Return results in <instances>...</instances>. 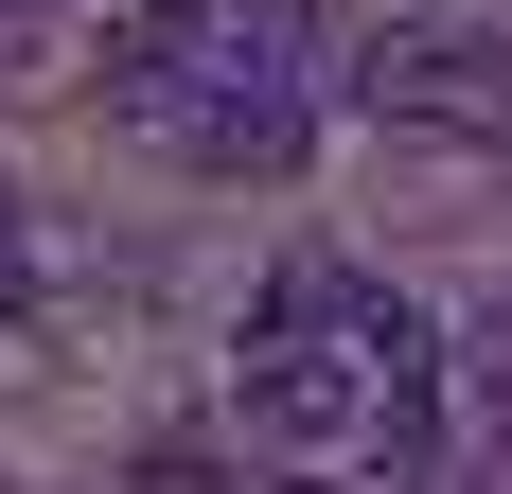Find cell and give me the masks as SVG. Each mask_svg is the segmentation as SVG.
I'll list each match as a JSON object with an SVG mask.
<instances>
[{
  "mask_svg": "<svg viewBox=\"0 0 512 494\" xmlns=\"http://www.w3.org/2000/svg\"><path fill=\"white\" fill-rule=\"evenodd\" d=\"M230 406H248L265 459H354L371 477V283L354 265H283L248 300V353H230Z\"/></svg>",
  "mask_w": 512,
  "mask_h": 494,
  "instance_id": "obj_1",
  "label": "cell"
},
{
  "mask_svg": "<svg viewBox=\"0 0 512 494\" xmlns=\"http://www.w3.org/2000/svg\"><path fill=\"white\" fill-rule=\"evenodd\" d=\"M336 106L442 124V142H512V36L495 18H371V36L336 53Z\"/></svg>",
  "mask_w": 512,
  "mask_h": 494,
  "instance_id": "obj_2",
  "label": "cell"
},
{
  "mask_svg": "<svg viewBox=\"0 0 512 494\" xmlns=\"http://www.w3.org/2000/svg\"><path fill=\"white\" fill-rule=\"evenodd\" d=\"M442 371H460V389H477V424H495V442H512V283L477 300V336L442 353Z\"/></svg>",
  "mask_w": 512,
  "mask_h": 494,
  "instance_id": "obj_3",
  "label": "cell"
},
{
  "mask_svg": "<svg viewBox=\"0 0 512 494\" xmlns=\"http://www.w3.org/2000/svg\"><path fill=\"white\" fill-rule=\"evenodd\" d=\"M371 494H389V477H371Z\"/></svg>",
  "mask_w": 512,
  "mask_h": 494,
  "instance_id": "obj_4",
  "label": "cell"
}]
</instances>
